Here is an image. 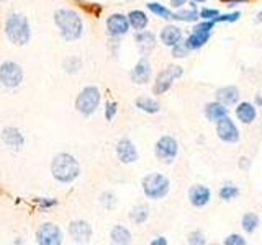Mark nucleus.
Returning a JSON list of instances; mask_svg holds the SVG:
<instances>
[{
    "label": "nucleus",
    "instance_id": "nucleus-34",
    "mask_svg": "<svg viewBox=\"0 0 262 245\" xmlns=\"http://www.w3.org/2000/svg\"><path fill=\"white\" fill-rule=\"evenodd\" d=\"M241 18V12H231V13H223L218 15L215 18V23H236Z\"/></svg>",
    "mask_w": 262,
    "mask_h": 245
},
{
    "label": "nucleus",
    "instance_id": "nucleus-41",
    "mask_svg": "<svg viewBox=\"0 0 262 245\" xmlns=\"http://www.w3.org/2000/svg\"><path fill=\"white\" fill-rule=\"evenodd\" d=\"M239 168L243 170H249L251 168V160L248 157H241L239 159Z\"/></svg>",
    "mask_w": 262,
    "mask_h": 245
},
{
    "label": "nucleus",
    "instance_id": "nucleus-45",
    "mask_svg": "<svg viewBox=\"0 0 262 245\" xmlns=\"http://www.w3.org/2000/svg\"><path fill=\"white\" fill-rule=\"evenodd\" d=\"M257 20H259V21H262V12H259V13H257Z\"/></svg>",
    "mask_w": 262,
    "mask_h": 245
},
{
    "label": "nucleus",
    "instance_id": "nucleus-4",
    "mask_svg": "<svg viewBox=\"0 0 262 245\" xmlns=\"http://www.w3.org/2000/svg\"><path fill=\"white\" fill-rule=\"evenodd\" d=\"M141 188L147 200L159 201L170 193V180L164 174L152 172V174H147L141 180Z\"/></svg>",
    "mask_w": 262,
    "mask_h": 245
},
{
    "label": "nucleus",
    "instance_id": "nucleus-43",
    "mask_svg": "<svg viewBox=\"0 0 262 245\" xmlns=\"http://www.w3.org/2000/svg\"><path fill=\"white\" fill-rule=\"evenodd\" d=\"M254 105H256L257 108H259V106H262V96H260V95H256V100H254Z\"/></svg>",
    "mask_w": 262,
    "mask_h": 245
},
{
    "label": "nucleus",
    "instance_id": "nucleus-14",
    "mask_svg": "<svg viewBox=\"0 0 262 245\" xmlns=\"http://www.w3.org/2000/svg\"><path fill=\"white\" fill-rule=\"evenodd\" d=\"M0 139H2V142L8 149H12L15 152L21 151L25 145V134L15 126H5L2 129V133H0Z\"/></svg>",
    "mask_w": 262,
    "mask_h": 245
},
{
    "label": "nucleus",
    "instance_id": "nucleus-37",
    "mask_svg": "<svg viewBox=\"0 0 262 245\" xmlns=\"http://www.w3.org/2000/svg\"><path fill=\"white\" fill-rule=\"evenodd\" d=\"M199 15H200V20H215L216 16L220 15V10H218V8L205 7V8H202V10H199Z\"/></svg>",
    "mask_w": 262,
    "mask_h": 245
},
{
    "label": "nucleus",
    "instance_id": "nucleus-11",
    "mask_svg": "<svg viewBox=\"0 0 262 245\" xmlns=\"http://www.w3.org/2000/svg\"><path fill=\"white\" fill-rule=\"evenodd\" d=\"M68 232L71 235V240L74 243H89L92 240V226H90L87 220L84 219H76V220H71L69 226H68Z\"/></svg>",
    "mask_w": 262,
    "mask_h": 245
},
{
    "label": "nucleus",
    "instance_id": "nucleus-18",
    "mask_svg": "<svg viewBox=\"0 0 262 245\" xmlns=\"http://www.w3.org/2000/svg\"><path fill=\"white\" fill-rule=\"evenodd\" d=\"M135 41H136L139 53L143 56H149V53H152L156 47V35L152 31H147V30L136 31Z\"/></svg>",
    "mask_w": 262,
    "mask_h": 245
},
{
    "label": "nucleus",
    "instance_id": "nucleus-1",
    "mask_svg": "<svg viewBox=\"0 0 262 245\" xmlns=\"http://www.w3.org/2000/svg\"><path fill=\"white\" fill-rule=\"evenodd\" d=\"M53 20L61 38L68 43H74L84 35V20L72 8H57L53 15Z\"/></svg>",
    "mask_w": 262,
    "mask_h": 245
},
{
    "label": "nucleus",
    "instance_id": "nucleus-23",
    "mask_svg": "<svg viewBox=\"0 0 262 245\" xmlns=\"http://www.w3.org/2000/svg\"><path fill=\"white\" fill-rule=\"evenodd\" d=\"M170 20L180 21V23H196L200 20L199 10H196L195 5H190V8H177L176 12H172Z\"/></svg>",
    "mask_w": 262,
    "mask_h": 245
},
{
    "label": "nucleus",
    "instance_id": "nucleus-13",
    "mask_svg": "<svg viewBox=\"0 0 262 245\" xmlns=\"http://www.w3.org/2000/svg\"><path fill=\"white\" fill-rule=\"evenodd\" d=\"M106 31L112 38H121L128 35L129 31V21L128 16L123 13H112L106 18Z\"/></svg>",
    "mask_w": 262,
    "mask_h": 245
},
{
    "label": "nucleus",
    "instance_id": "nucleus-30",
    "mask_svg": "<svg viewBox=\"0 0 262 245\" xmlns=\"http://www.w3.org/2000/svg\"><path fill=\"white\" fill-rule=\"evenodd\" d=\"M146 7H147V10H149L154 16H158V18L170 20L172 10H170L169 7L162 5V4H159V2H149V4H146Z\"/></svg>",
    "mask_w": 262,
    "mask_h": 245
},
{
    "label": "nucleus",
    "instance_id": "nucleus-32",
    "mask_svg": "<svg viewBox=\"0 0 262 245\" xmlns=\"http://www.w3.org/2000/svg\"><path fill=\"white\" fill-rule=\"evenodd\" d=\"M98 201H100V204L105 208V209H115L118 204V200H117V194H115L113 191H103L100 194V198H98Z\"/></svg>",
    "mask_w": 262,
    "mask_h": 245
},
{
    "label": "nucleus",
    "instance_id": "nucleus-17",
    "mask_svg": "<svg viewBox=\"0 0 262 245\" xmlns=\"http://www.w3.org/2000/svg\"><path fill=\"white\" fill-rule=\"evenodd\" d=\"M236 110L234 114L237 121H241L243 125H251V122L256 121L257 118V106L254 105L252 102H239L236 103Z\"/></svg>",
    "mask_w": 262,
    "mask_h": 245
},
{
    "label": "nucleus",
    "instance_id": "nucleus-29",
    "mask_svg": "<svg viewBox=\"0 0 262 245\" xmlns=\"http://www.w3.org/2000/svg\"><path fill=\"white\" fill-rule=\"evenodd\" d=\"M239 186H236L234 183H229L226 182L225 185H221V188L218 190V196H220V200H223L226 203L229 201H233L234 198H237L239 196Z\"/></svg>",
    "mask_w": 262,
    "mask_h": 245
},
{
    "label": "nucleus",
    "instance_id": "nucleus-9",
    "mask_svg": "<svg viewBox=\"0 0 262 245\" xmlns=\"http://www.w3.org/2000/svg\"><path fill=\"white\" fill-rule=\"evenodd\" d=\"M35 240L39 245H61L64 242V234L57 224L43 223L36 229Z\"/></svg>",
    "mask_w": 262,
    "mask_h": 245
},
{
    "label": "nucleus",
    "instance_id": "nucleus-39",
    "mask_svg": "<svg viewBox=\"0 0 262 245\" xmlns=\"http://www.w3.org/2000/svg\"><path fill=\"white\" fill-rule=\"evenodd\" d=\"M36 203L41 211H46V209H51V208L57 206V200H54V198H38Z\"/></svg>",
    "mask_w": 262,
    "mask_h": 245
},
{
    "label": "nucleus",
    "instance_id": "nucleus-44",
    "mask_svg": "<svg viewBox=\"0 0 262 245\" xmlns=\"http://www.w3.org/2000/svg\"><path fill=\"white\" fill-rule=\"evenodd\" d=\"M193 4H203V2H207V0H192Z\"/></svg>",
    "mask_w": 262,
    "mask_h": 245
},
{
    "label": "nucleus",
    "instance_id": "nucleus-31",
    "mask_svg": "<svg viewBox=\"0 0 262 245\" xmlns=\"http://www.w3.org/2000/svg\"><path fill=\"white\" fill-rule=\"evenodd\" d=\"M82 65H84V62L79 56H68L62 62V67L68 74H77L82 69Z\"/></svg>",
    "mask_w": 262,
    "mask_h": 245
},
{
    "label": "nucleus",
    "instance_id": "nucleus-36",
    "mask_svg": "<svg viewBox=\"0 0 262 245\" xmlns=\"http://www.w3.org/2000/svg\"><path fill=\"white\" fill-rule=\"evenodd\" d=\"M117 113H118V103L117 102H106V106H105V119L106 121H113L117 118Z\"/></svg>",
    "mask_w": 262,
    "mask_h": 245
},
{
    "label": "nucleus",
    "instance_id": "nucleus-10",
    "mask_svg": "<svg viewBox=\"0 0 262 245\" xmlns=\"http://www.w3.org/2000/svg\"><path fill=\"white\" fill-rule=\"evenodd\" d=\"M216 136L220 141H223L225 144H237L241 139L239 128L236 126V122L229 116L220 119L216 122Z\"/></svg>",
    "mask_w": 262,
    "mask_h": 245
},
{
    "label": "nucleus",
    "instance_id": "nucleus-38",
    "mask_svg": "<svg viewBox=\"0 0 262 245\" xmlns=\"http://www.w3.org/2000/svg\"><path fill=\"white\" fill-rule=\"evenodd\" d=\"M225 245H246V239L241 234H229L223 240Z\"/></svg>",
    "mask_w": 262,
    "mask_h": 245
},
{
    "label": "nucleus",
    "instance_id": "nucleus-21",
    "mask_svg": "<svg viewBox=\"0 0 262 245\" xmlns=\"http://www.w3.org/2000/svg\"><path fill=\"white\" fill-rule=\"evenodd\" d=\"M203 113H205V118H207L210 122H216L220 119H223L226 116H229V108L228 106H225L223 103H220V102H210L205 105V108H203Z\"/></svg>",
    "mask_w": 262,
    "mask_h": 245
},
{
    "label": "nucleus",
    "instance_id": "nucleus-8",
    "mask_svg": "<svg viewBox=\"0 0 262 245\" xmlns=\"http://www.w3.org/2000/svg\"><path fill=\"white\" fill-rule=\"evenodd\" d=\"M23 69L18 62L15 61H5L0 64V84L5 88H16L23 82Z\"/></svg>",
    "mask_w": 262,
    "mask_h": 245
},
{
    "label": "nucleus",
    "instance_id": "nucleus-5",
    "mask_svg": "<svg viewBox=\"0 0 262 245\" xmlns=\"http://www.w3.org/2000/svg\"><path fill=\"white\" fill-rule=\"evenodd\" d=\"M100 102H102V93L100 90L94 85H87L84 87L79 92L77 98H76V111L82 116H92V114L98 110V106H100Z\"/></svg>",
    "mask_w": 262,
    "mask_h": 245
},
{
    "label": "nucleus",
    "instance_id": "nucleus-40",
    "mask_svg": "<svg viewBox=\"0 0 262 245\" xmlns=\"http://www.w3.org/2000/svg\"><path fill=\"white\" fill-rule=\"evenodd\" d=\"M167 243H169V240L166 239V237H162V235L156 237V239L151 240V245H167Z\"/></svg>",
    "mask_w": 262,
    "mask_h": 245
},
{
    "label": "nucleus",
    "instance_id": "nucleus-35",
    "mask_svg": "<svg viewBox=\"0 0 262 245\" xmlns=\"http://www.w3.org/2000/svg\"><path fill=\"white\" fill-rule=\"evenodd\" d=\"M187 242L190 245H205L207 243V237L202 231H192L187 237Z\"/></svg>",
    "mask_w": 262,
    "mask_h": 245
},
{
    "label": "nucleus",
    "instance_id": "nucleus-16",
    "mask_svg": "<svg viewBox=\"0 0 262 245\" xmlns=\"http://www.w3.org/2000/svg\"><path fill=\"white\" fill-rule=\"evenodd\" d=\"M187 196L193 208H205V206H208L211 201V190L208 186L199 183V185L190 186Z\"/></svg>",
    "mask_w": 262,
    "mask_h": 245
},
{
    "label": "nucleus",
    "instance_id": "nucleus-20",
    "mask_svg": "<svg viewBox=\"0 0 262 245\" xmlns=\"http://www.w3.org/2000/svg\"><path fill=\"white\" fill-rule=\"evenodd\" d=\"M216 102L223 103L225 106H234L236 103H239V88L234 87V85H226V87H220L216 90Z\"/></svg>",
    "mask_w": 262,
    "mask_h": 245
},
{
    "label": "nucleus",
    "instance_id": "nucleus-33",
    "mask_svg": "<svg viewBox=\"0 0 262 245\" xmlns=\"http://www.w3.org/2000/svg\"><path fill=\"white\" fill-rule=\"evenodd\" d=\"M172 56L176 57V59H184V57H187L188 54H190V49L187 47L185 41H179V43L176 46H172Z\"/></svg>",
    "mask_w": 262,
    "mask_h": 245
},
{
    "label": "nucleus",
    "instance_id": "nucleus-24",
    "mask_svg": "<svg viewBox=\"0 0 262 245\" xmlns=\"http://www.w3.org/2000/svg\"><path fill=\"white\" fill-rule=\"evenodd\" d=\"M131 231L123 224H115L110 231V240L112 243H117V245H126L131 243Z\"/></svg>",
    "mask_w": 262,
    "mask_h": 245
},
{
    "label": "nucleus",
    "instance_id": "nucleus-3",
    "mask_svg": "<svg viewBox=\"0 0 262 245\" xmlns=\"http://www.w3.org/2000/svg\"><path fill=\"white\" fill-rule=\"evenodd\" d=\"M5 38L15 46H27L31 39V27L23 13H10L4 24Z\"/></svg>",
    "mask_w": 262,
    "mask_h": 245
},
{
    "label": "nucleus",
    "instance_id": "nucleus-28",
    "mask_svg": "<svg viewBox=\"0 0 262 245\" xmlns=\"http://www.w3.org/2000/svg\"><path fill=\"white\" fill-rule=\"evenodd\" d=\"M260 226V219L256 212H246L241 217V227L246 234H254Z\"/></svg>",
    "mask_w": 262,
    "mask_h": 245
},
{
    "label": "nucleus",
    "instance_id": "nucleus-2",
    "mask_svg": "<svg viewBox=\"0 0 262 245\" xmlns=\"http://www.w3.org/2000/svg\"><path fill=\"white\" fill-rule=\"evenodd\" d=\"M51 175L61 185L74 183L80 175L79 160L69 152H61L54 155V159L51 162Z\"/></svg>",
    "mask_w": 262,
    "mask_h": 245
},
{
    "label": "nucleus",
    "instance_id": "nucleus-19",
    "mask_svg": "<svg viewBox=\"0 0 262 245\" xmlns=\"http://www.w3.org/2000/svg\"><path fill=\"white\" fill-rule=\"evenodd\" d=\"M182 39H184V33L177 24H166L159 33V41L166 47L176 46L179 41H182Z\"/></svg>",
    "mask_w": 262,
    "mask_h": 245
},
{
    "label": "nucleus",
    "instance_id": "nucleus-27",
    "mask_svg": "<svg viewBox=\"0 0 262 245\" xmlns=\"http://www.w3.org/2000/svg\"><path fill=\"white\" fill-rule=\"evenodd\" d=\"M126 16L129 21V28H133L135 31L146 30L147 23H149V18H147V15L143 10H131Z\"/></svg>",
    "mask_w": 262,
    "mask_h": 245
},
{
    "label": "nucleus",
    "instance_id": "nucleus-42",
    "mask_svg": "<svg viewBox=\"0 0 262 245\" xmlns=\"http://www.w3.org/2000/svg\"><path fill=\"white\" fill-rule=\"evenodd\" d=\"M188 0H170V7L172 8H182Z\"/></svg>",
    "mask_w": 262,
    "mask_h": 245
},
{
    "label": "nucleus",
    "instance_id": "nucleus-12",
    "mask_svg": "<svg viewBox=\"0 0 262 245\" xmlns=\"http://www.w3.org/2000/svg\"><path fill=\"white\" fill-rule=\"evenodd\" d=\"M115 154H117L118 160L121 163H126V165H129V163H135L139 159L138 147L129 137L118 139L117 144H115Z\"/></svg>",
    "mask_w": 262,
    "mask_h": 245
},
{
    "label": "nucleus",
    "instance_id": "nucleus-25",
    "mask_svg": "<svg viewBox=\"0 0 262 245\" xmlns=\"http://www.w3.org/2000/svg\"><path fill=\"white\" fill-rule=\"evenodd\" d=\"M149 216H151V209L144 203L136 204V206H133V208H131V211H129V220L133 224H136V226L144 224L146 220L149 219Z\"/></svg>",
    "mask_w": 262,
    "mask_h": 245
},
{
    "label": "nucleus",
    "instance_id": "nucleus-6",
    "mask_svg": "<svg viewBox=\"0 0 262 245\" xmlns=\"http://www.w3.org/2000/svg\"><path fill=\"white\" fill-rule=\"evenodd\" d=\"M154 155L162 163H174L179 155V142L174 136H161L154 144Z\"/></svg>",
    "mask_w": 262,
    "mask_h": 245
},
{
    "label": "nucleus",
    "instance_id": "nucleus-7",
    "mask_svg": "<svg viewBox=\"0 0 262 245\" xmlns=\"http://www.w3.org/2000/svg\"><path fill=\"white\" fill-rule=\"evenodd\" d=\"M184 76V69L180 65L170 64L166 69L161 70L158 74V77L154 80V87H152V93L154 95H164L169 92L170 87L174 85V82Z\"/></svg>",
    "mask_w": 262,
    "mask_h": 245
},
{
    "label": "nucleus",
    "instance_id": "nucleus-15",
    "mask_svg": "<svg viewBox=\"0 0 262 245\" xmlns=\"http://www.w3.org/2000/svg\"><path fill=\"white\" fill-rule=\"evenodd\" d=\"M151 76H152L151 62H149V59H147V56H143L141 59L135 64V67L131 69L129 77H131V80H133V84L144 85L151 80Z\"/></svg>",
    "mask_w": 262,
    "mask_h": 245
},
{
    "label": "nucleus",
    "instance_id": "nucleus-22",
    "mask_svg": "<svg viewBox=\"0 0 262 245\" xmlns=\"http://www.w3.org/2000/svg\"><path fill=\"white\" fill-rule=\"evenodd\" d=\"M210 38H211V33L192 30V33L185 39V44H187L188 49H190V51H199V49H202L205 44L208 43Z\"/></svg>",
    "mask_w": 262,
    "mask_h": 245
},
{
    "label": "nucleus",
    "instance_id": "nucleus-26",
    "mask_svg": "<svg viewBox=\"0 0 262 245\" xmlns=\"http://www.w3.org/2000/svg\"><path fill=\"white\" fill-rule=\"evenodd\" d=\"M135 106L138 110H141L143 113H147V114H156L161 111V105L158 100H154V98H149V96H139L135 100Z\"/></svg>",
    "mask_w": 262,
    "mask_h": 245
}]
</instances>
